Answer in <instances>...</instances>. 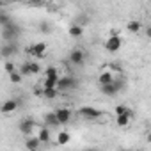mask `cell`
<instances>
[{"label":"cell","mask_w":151,"mask_h":151,"mask_svg":"<svg viewBox=\"0 0 151 151\" xmlns=\"http://www.w3.org/2000/svg\"><path fill=\"white\" fill-rule=\"evenodd\" d=\"M34 126H36V124H34V121H32V119H29V117H25V119H22V121H20V124H18V128H20V132H22L23 135H27V137H29V135L32 133V130H34Z\"/></svg>","instance_id":"30bf717a"},{"label":"cell","mask_w":151,"mask_h":151,"mask_svg":"<svg viewBox=\"0 0 151 151\" xmlns=\"http://www.w3.org/2000/svg\"><path fill=\"white\" fill-rule=\"evenodd\" d=\"M130 117H132V114H123V116H117V117H116V123H117V126H121V128L128 126V123H130Z\"/></svg>","instance_id":"44dd1931"},{"label":"cell","mask_w":151,"mask_h":151,"mask_svg":"<svg viewBox=\"0 0 151 151\" xmlns=\"http://www.w3.org/2000/svg\"><path fill=\"white\" fill-rule=\"evenodd\" d=\"M121 45H123V39L119 36H109V39L105 41V50L110 53H116V52H119Z\"/></svg>","instance_id":"8992f818"},{"label":"cell","mask_w":151,"mask_h":151,"mask_svg":"<svg viewBox=\"0 0 151 151\" xmlns=\"http://www.w3.org/2000/svg\"><path fill=\"white\" fill-rule=\"evenodd\" d=\"M121 151H135V149H121Z\"/></svg>","instance_id":"836d02e7"},{"label":"cell","mask_w":151,"mask_h":151,"mask_svg":"<svg viewBox=\"0 0 151 151\" xmlns=\"http://www.w3.org/2000/svg\"><path fill=\"white\" fill-rule=\"evenodd\" d=\"M69 140H71V133H69V132L60 130V132L57 133V144H59V146H66Z\"/></svg>","instance_id":"2e32d148"},{"label":"cell","mask_w":151,"mask_h":151,"mask_svg":"<svg viewBox=\"0 0 151 151\" xmlns=\"http://www.w3.org/2000/svg\"><path fill=\"white\" fill-rule=\"evenodd\" d=\"M114 112H116V116H123V114H132V110L126 107V105H117L116 109H114Z\"/></svg>","instance_id":"d4e9b609"},{"label":"cell","mask_w":151,"mask_h":151,"mask_svg":"<svg viewBox=\"0 0 151 151\" xmlns=\"http://www.w3.org/2000/svg\"><path fill=\"white\" fill-rule=\"evenodd\" d=\"M84 151H101V149H98V147H86Z\"/></svg>","instance_id":"1f68e13d"},{"label":"cell","mask_w":151,"mask_h":151,"mask_svg":"<svg viewBox=\"0 0 151 151\" xmlns=\"http://www.w3.org/2000/svg\"><path fill=\"white\" fill-rule=\"evenodd\" d=\"M144 32H146V36H147V37L151 39V25H147V27L144 29Z\"/></svg>","instance_id":"4dcf8cb0"},{"label":"cell","mask_w":151,"mask_h":151,"mask_svg":"<svg viewBox=\"0 0 151 151\" xmlns=\"http://www.w3.org/2000/svg\"><path fill=\"white\" fill-rule=\"evenodd\" d=\"M39 30H41V32H50V25H48L46 22H41V23H39Z\"/></svg>","instance_id":"f546056e"},{"label":"cell","mask_w":151,"mask_h":151,"mask_svg":"<svg viewBox=\"0 0 151 151\" xmlns=\"http://www.w3.org/2000/svg\"><path fill=\"white\" fill-rule=\"evenodd\" d=\"M4 69H6V73H7V75H13V73H16V71H18L11 60H6V64H4Z\"/></svg>","instance_id":"4316f807"},{"label":"cell","mask_w":151,"mask_h":151,"mask_svg":"<svg viewBox=\"0 0 151 151\" xmlns=\"http://www.w3.org/2000/svg\"><path fill=\"white\" fill-rule=\"evenodd\" d=\"M114 80H116V77H114L112 71H101V73L98 75V84H100V86H109V84H112Z\"/></svg>","instance_id":"7c38bea8"},{"label":"cell","mask_w":151,"mask_h":151,"mask_svg":"<svg viewBox=\"0 0 151 151\" xmlns=\"http://www.w3.org/2000/svg\"><path fill=\"white\" fill-rule=\"evenodd\" d=\"M20 107V101L18 100H6L4 101V105H2V114H11V112H14L16 109Z\"/></svg>","instance_id":"5bb4252c"},{"label":"cell","mask_w":151,"mask_h":151,"mask_svg":"<svg viewBox=\"0 0 151 151\" xmlns=\"http://www.w3.org/2000/svg\"><path fill=\"white\" fill-rule=\"evenodd\" d=\"M41 140H39V137H34V135H29L27 139H25V147L29 149V151H39L41 149Z\"/></svg>","instance_id":"8fae6325"},{"label":"cell","mask_w":151,"mask_h":151,"mask_svg":"<svg viewBox=\"0 0 151 151\" xmlns=\"http://www.w3.org/2000/svg\"><path fill=\"white\" fill-rule=\"evenodd\" d=\"M55 114H57V119H59L60 124H68V123L71 121V110L66 109V107H59V109L55 110Z\"/></svg>","instance_id":"9c48e42d"},{"label":"cell","mask_w":151,"mask_h":151,"mask_svg":"<svg viewBox=\"0 0 151 151\" xmlns=\"http://www.w3.org/2000/svg\"><path fill=\"white\" fill-rule=\"evenodd\" d=\"M68 59H69V62L75 64V66H82V64L86 62V52H84L82 48H73V50L69 52Z\"/></svg>","instance_id":"5b68a950"},{"label":"cell","mask_w":151,"mask_h":151,"mask_svg":"<svg viewBox=\"0 0 151 151\" xmlns=\"http://www.w3.org/2000/svg\"><path fill=\"white\" fill-rule=\"evenodd\" d=\"M140 29H144V27H142V23H140V22H137V20H132V22H128V23H126V30H128V32H132V34H137Z\"/></svg>","instance_id":"ac0fdd59"},{"label":"cell","mask_w":151,"mask_h":151,"mask_svg":"<svg viewBox=\"0 0 151 151\" xmlns=\"http://www.w3.org/2000/svg\"><path fill=\"white\" fill-rule=\"evenodd\" d=\"M22 75H23V77H27V75H30V71H29V60L27 62H23L22 66H20V69H18Z\"/></svg>","instance_id":"f1b7e54d"},{"label":"cell","mask_w":151,"mask_h":151,"mask_svg":"<svg viewBox=\"0 0 151 151\" xmlns=\"http://www.w3.org/2000/svg\"><path fill=\"white\" fill-rule=\"evenodd\" d=\"M68 34H69L71 37H82V36H84V27H80V25H77V23H71L69 29H68Z\"/></svg>","instance_id":"9a60e30c"},{"label":"cell","mask_w":151,"mask_h":151,"mask_svg":"<svg viewBox=\"0 0 151 151\" xmlns=\"http://www.w3.org/2000/svg\"><path fill=\"white\" fill-rule=\"evenodd\" d=\"M37 137H39V140H41L43 144L50 142V139H52V135H50V128H48V126H43V128H39V133H37Z\"/></svg>","instance_id":"e0dca14e"},{"label":"cell","mask_w":151,"mask_h":151,"mask_svg":"<svg viewBox=\"0 0 151 151\" xmlns=\"http://www.w3.org/2000/svg\"><path fill=\"white\" fill-rule=\"evenodd\" d=\"M59 78H60V77H59ZM59 78H45V80H43V89H57Z\"/></svg>","instance_id":"d6986e66"},{"label":"cell","mask_w":151,"mask_h":151,"mask_svg":"<svg viewBox=\"0 0 151 151\" xmlns=\"http://www.w3.org/2000/svg\"><path fill=\"white\" fill-rule=\"evenodd\" d=\"M22 78H23V75H22L20 71H16V73L9 75V80H11L13 84H20V82H22Z\"/></svg>","instance_id":"83f0119b"},{"label":"cell","mask_w":151,"mask_h":151,"mask_svg":"<svg viewBox=\"0 0 151 151\" xmlns=\"http://www.w3.org/2000/svg\"><path fill=\"white\" fill-rule=\"evenodd\" d=\"M45 126H48V128H57V126H60V123H59V119H57L55 110H53V112H46V114H45Z\"/></svg>","instance_id":"4fadbf2b"},{"label":"cell","mask_w":151,"mask_h":151,"mask_svg":"<svg viewBox=\"0 0 151 151\" xmlns=\"http://www.w3.org/2000/svg\"><path fill=\"white\" fill-rule=\"evenodd\" d=\"M27 52H29V55H32L36 59H41L46 53V43H34L32 46H29Z\"/></svg>","instance_id":"ba28073f"},{"label":"cell","mask_w":151,"mask_h":151,"mask_svg":"<svg viewBox=\"0 0 151 151\" xmlns=\"http://www.w3.org/2000/svg\"><path fill=\"white\" fill-rule=\"evenodd\" d=\"M29 71H30V75H37V73L41 71L39 62H36V60H29Z\"/></svg>","instance_id":"cb8c5ba5"},{"label":"cell","mask_w":151,"mask_h":151,"mask_svg":"<svg viewBox=\"0 0 151 151\" xmlns=\"http://www.w3.org/2000/svg\"><path fill=\"white\" fill-rule=\"evenodd\" d=\"M78 87V82L75 77H69V75H66V77H60L59 78V86L57 89L59 91H73V89H77Z\"/></svg>","instance_id":"277c9868"},{"label":"cell","mask_w":151,"mask_h":151,"mask_svg":"<svg viewBox=\"0 0 151 151\" xmlns=\"http://www.w3.org/2000/svg\"><path fill=\"white\" fill-rule=\"evenodd\" d=\"M18 34H20V27H18V23H14V22H13L11 25H7V27L2 29V39H4L6 43H16Z\"/></svg>","instance_id":"6da1fadb"},{"label":"cell","mask_w":151,"mask_h":151,"mask_svg":"<svg viewBox=\"0 0 151 151\" xmlns=\"http://www.w3.org/2000/svg\"><path fill=\"white\" fill-rule=\"evenodd\" d=\"M101 114H103L101 110H98L96 107H89V105L78 109V116L84 117V119H89V121H96V119H100Z\"/></svg>","instance_id":"3957f363"},{"label":"cell","mask_w":151,"mask_h":151,"mask_svg":"<svg viewBox=\"0 0 151 151\" xmlns=\"http://www.w3.org/2000/svg\"><path fill=\"white\" fill-rule=\"evenodd\" d=\"M45 78H59V71L55 66H48L45 69Z\"/></svg>","instance_id":"7402d4cb"},{"label":"cell","mask_w":151,"mask_h":151,"mask_svg":"<svg viewBox=\"0 0 151 151\" xmlns=\"http://www.w3.org/2000/svg\"><path fill=\"white\" fill-rule=\"evenodd\" d=\"M13 23V18L7 14V13H0V27H7V25H11Z\"/></svg>","instance_id":"603a6c76"},{"label":"cell","mask_w":151,"mask_h":151,"mask_svg":"<svg viewBox=\"0 0 151 151\" xmlns=\"http://www.w3.org/2000/svg\"><path fill=\"white\" fill-rule=\"evenodd\" d=\"M147 140H149V142H151V133H149V135H147Z\"/></svg>","instance_id":"d6a6232c"},{"label":"cell","mask_w":151,"mask_h":151,"mask_svg":"<svg viewBox=\"0 0 151 151\" xmlns=\"http://www.w3.org/2000/svg\"><path fill=\"white\" fill-rule=\"evenodd\" d=\"M18 52H20L18 43H4V45H2V48H0V53H2V57H4L6 60H9V57L16 55Z\"/></svg>","instance_id":"52a82bcc"},{"label":"cell","mask_w":151,"mask_h":151,"mask_svg":"<svg viewBox=\"0 0 151 151\" xmlns=\"http://www.w3.org/2000/svg\"><path fill=\"white\" fill-rule=\"evenodd\" d=\"M59 89H43L41 91V94H43V98H46V100H55L57 96H59Z\"/></svg>","instance_id":"ffe728a7"},{"label":"cell","mask_w":151,"mask_h":151,"mask_svg":"<svg viewBox=\"0 0 151 151\" xmlns=\"http://www.w3.org/2000/svg\"><path fill=\"white\" fill-rule=\"evenodd\" d=\"M124 87V80L123 78H116L112 84H109V86H100V91L105 94V96H116L121 89Z\"/></svg>","instance_id":"7a4b0ae2"},{"label":"cell","mask_w":151,"mask_h":151,"mask_svg":"<svg viewBox=\"0 0 151 151\" xmlns=\"http://www.w3.org/2000/svg\"><path fill=\"white\" fill-rule=\"evenodd\" d=\"M75 23L80 25V27H86L89 23V16L87 14H80V16H77V22H75Z\"/></svg>","instance_id":"484cf974"}]
</instances>
